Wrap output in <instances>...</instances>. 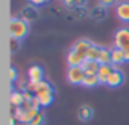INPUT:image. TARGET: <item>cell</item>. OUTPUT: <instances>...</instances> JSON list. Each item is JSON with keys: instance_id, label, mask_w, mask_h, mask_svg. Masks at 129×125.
Returning a JSON list of instances; mask_svg holds the SVG:
<instances>
[{"instance_id": "cell-1", "label": "cell", "mask_w": 129, "mask_h": 125, "mask_svg": "<svg viewBox=\"0 0 129 125\" xmlns=\"http://www.w3.org/2000/svg\"><path fill=\"white\" fill-rule=\"evenodd\" d=\"M91 45H93V42L88 39H78L72 45L70 51L67 53L69 66H81L87 60V54H88V50L91 48Z\"/></svg>"}, {"instance_id": "cell-2", "label": "cell", "mask_w": 129, "mask_h": 125, "mask_svg": "<svg viewBox=\"0 0 129 125\" xmlns=\"http://www.w3.org/2000/svg\"><path fill=\"white\" fill-rule=\"evenodd\" d=\"M114 47L121 50L126 62H129V27H120L114 33Z\"/></svg>"}, {"instance_id": "cell-3", "label": "cell", "mask_w": 129, "mask_h": 125, "mask_svg": "<svg viewBox=\"0 0 129 125\" xmlns=\"http://www.w3.org/2000/svg\"><path fill=\"white\" fill-rule=\"evenodd\" d=\"M9 32H11V38L12 39H18L21 41L23 38L27 36L29 33V23L20 17L17 18H12L11 23H9Z\"/></svg>"}, {"instance_id": "cell-4", "label": "cell", "mask_w": 129, "mask_h": 125, "mask_svg": "<svg viewBox=\"0 0 129 125\" xmlns=\"http://www.w3.org/2000/svg\"><path fill=\"white\" fill-rule=\"evenodd\" d=\"M66 77H67V82L70 84H73V86L81 84L82 86V82L85 78V71L82 66H69Z\"/></svg>"}, {"instance_id": "cell-5", "label": "cell", "mask_w": 129, "mask_h": 125, "mask_svg": "<svg viewBox=\"0 0 129 125\" xmlns=\"http://www.w3.org/2000/svg\"><path fill=\"white\" fill-rule=\"evenodd\" d=\"M44 80V70L40 65H32L27 70V82L30 84H37Z\"/></svg>"}, {"instance_id": "cell-6", "label": "cell", "mask_w": 129, "mask_h": 125, "mask_svg": "<svg viewBox=\"0 0 129 125\" xmlns=\"http://www.w3.org/2000/svg\"><path fill=\"white\" fill-rule=\"evenodd\" d=\"M115 15L121 23H129V2L127 0H120L115 5Z\"/></svg>"}, {"instance_id": "cell-7", "label": "cell", "mask_w": 129, "mask_h": 125, "mask_svg": "<svg viewBox=\"0 0 129 125\" xmlns=\"http://www.w3.org/2000/svg\"><path fill=\"white\" fill-rule=\"evenodd\" d=\"M81 66L84 68L85 76H97V71H99V68H100V64H99L97 60H90V59H87Z\"/></svg>"}, {"instance_id": "cell-8", "label": "cell", "mask_w": 129, "mask_h": 125, "mask_svg": "<svg viewBox=\"0 0 129 125\" xmlns=\"http://www.w3.org/2000/svg\"><path fill=\"white\" fill-rule=\"evenodd\" d=\"M106 9H108V8H105L103 5H97V6H94V8L90 11V17H91L94 21H102V20H105L106 15H108Z\"/></svg>"}, {"instance_id": "cell-9", "label": "cell", "mask_w": 129, "mask_h": 125, "mask_svg": "<svg viewBox=\"0 0 129 125\" xmlns=\"http://www.w3.org/2000/svg\"><path fill=\"white\" fill-rule=\"evenodd\" d=\"M123 80H124V76H123L121 71H112L111 76H109V78L106 80V86H109V88H118L123 83Z\"/></svg>"}, {"instance_id": "cell-10", "label": "cell", "mask_w": 129, "mask_h": 125, "mask_svg": "<svg viewBox=\"0 0 129 125\" xmlns=\"http://www.w3.org/2000/svg\"><path fill=\"white\" fill-rule=\"evenodd\" d=\"M112 65H100L99 71H97V77H99V82L100 84H106V80L109 78L111 72H112Z\"/></svg>"}, {"instance_id": "cell-11", "label": "cell", "mask_w": 129, "mask_h": 125, "mask_svg": "<svg viewBox=\"0 0 129 125\" xmlns=\"http://www.w3.org/2000/svg\"><path fill=\"white\" fill-rule=\"evenodd\" d=\"M123 64H126L123 51L115 48V47H112L111 48V65H123Z\"/></svg>"}, {"instance_id": "cell-12", "label": "cell", "mask_w": 129, "mask_h": 125, "mask_svg": "<svg viewBox=\"0 0 129 125\" xmlns=\"http://www.w3.org/2000/svg\"><path fill=\"white\" fill-rule=\"evenodd\" d=\"M20 18L26 20L27 23H29V21L37 20V18H38V12L35 11V6H34V5H30V6H27V8L21 9V15H20Z\"/></svg>"}, {"instance_id": "cell-13", "label": "cell", "mask_w": 129, "mask_h": 125, "mask_svg": "<svg viewBox=\"0 0 129 125\" xmlns=\"http://www.w3.org/2000/svg\"><path fill=\"white\" fill-rule=\"evenodd\" d=\"M78 118H79V120H82V122L90 120V119L93 118V108H91L90 106H81L79 110H78Z\"/></svg>"}, {"instance_id": "cell-14", "label": "cell", "mask_w": 129, "mask_h": 125, "mask_svg": "<svg viewBox=\"0 0 129 125\" xmlns=\"http://www.w3.org/2000/svg\"><path fill=\"white\" fill-rule=\"evenodd\" d=\"M9 101H11V104H12L14 107H21V106L24 104L23 92H20V90H14V92L11 94V98H9Z\"/></svg>"}, {"instance_id": "cell-15", "label": "cell", "mask_w": 129, "mask_h": 125, "mask_svg": "<svg viewBox=\"0 0 129 125\" xmlns=\"http://www.w3.org/2000/svg\"><path fill=\"white\" fill-rule=\"evenodd\" d=\"M97 62L100 65H111V48L102 47V51H100V56H99Z\"/></svg>"}, {"instance_id": "cell-16", "label": "cell", "mask_w": 129, "mask_h": 125, "mask_svg": "<svg viewBox=\"0 0 129 125\" xmlns=\"http://www.w3.org/2000/svg\"><path fill=\"white\" fill-rule=\"evenodd\" d=\"M41 104V107H49L53 100H55V94H40V95H35Z\"/></svg>"}, {"instance_id": "cell-17", "label": "cell", "mask_w": 129, "mask_h": 125, "mask_svg": "<svg viewBox=\"0 0 129 125\" xmlns=\"http://www.w3.org/2000/svg\"><path fill=\"white\" fill-rule=\"evenodd\" d=\"M100 51H102V47L93 44L91 48L88 50V54H87V59L90 60H99V56H100Z\"/></svg>"}, {"instance_id": "cell-18", "label": "cell", "mask_w": 129, "mask_h": 125, "mask_svg": "<svg viewBox=\"0 0 129 125\" xmlns=\"http://www.w3.org/2000/svg\"><path fill=\"white\" fill-rule=\"evenodd\" d=\"M97 84H100L97 76H85V78H84V82H82V86H84V88H94V86H97Z\"/></svg>"}, {"instance_id": "cell-19", "label": "cell", "mask_w": 129, "mask_h": 125, "mask_svg": "<svg viewBox=\"0 0 129 125\" xmlns=\"http://www.w3.org/2000/svg\"><path fill=\"white\" fill-rule=\"evenodd\" d=\"M44 119H46L44 113H43V112H38V114L29 122V125H43V124H44Z\"/></svg>"}, {"instance_id": "cell-20", "label": "cell", "mask_w": 129, "mask_h": 125, "mask_svg": "<svg viewBox=\"0 0 129 125\" xmlns=\"http://www.w3.org/2000/svg\"><path fill=\"white\" fill-rule=\"evenodd\" d=\"M73 9L78 11V12H75V17H76V18H84V17L90 15V12H88L85 8H73Z\"/></svg>"}, {"instance_id": "cell-21", "label": "cell", "mask_w": 129, "mask_h": 125, "mask_svg": "<svg viewBox=\"0 0 129 125\" xmlns=\"http://www.w3.org/2000/svg\"><path fill=\"white\" fill-rule=\"evenodd\" d=\"M9 80H11V82H14V83L18 80V72H17V70H15V68H12V66L9 68Z\"/></svg>"}, {"instance_id": "cell-22", "label": "cell", "mask_w": 129, "mask_h": 125, "mask_svg": "<svg viewBox=\"0 0 129 125\" xmlns=\"http://www.w3.org/2000/svg\"><path fill=\"white\" fill-rule=\"evenodd\" d=\"M118 3V0H100V5H103L105 8H109V6H115Z\"/></svg>"}, {"instance_id": "cell-23", "label": "cell", "mask_w": 129, "mask_h": 125, "mask_svg": "<svg viewBox=\"0 0 129 125\" xmlns=\"http://www.w3.org/2000/svg\"><path fill=\"white\" fill-rule=\"evenodd\" d=\"M18 47H20V41H18V39H12V38H11V51H12V53H15V51L18 50Z\"/></svg>"}, {"instance_id": "cell-24", "label": "cell", "mask_w": 129, "mask_h": 125, "mask_svg": "<svg viewBox=\"0 0 129 125\" xmlns=\"http://www.w3.org/2000/svg\"><path fill=\"white\" fill-rule=\"evenodd\" d=\"M29 2H30V5H34V6H43V5L49 3V0H29Z\"/></svg>"}, {"instance_id": "cell-25", "label": "cell", "mask_w": 129, "mask_h": 125, "mask_svg": "<svg viewBox=\"0 0 129 125\" xmlns=\"http://www.w3.org/2000/svg\"><path fill=\"white\" fill-rule=\"evenodd\" d=\"M88 0H75V8H85Z\"/></svg>"}, {"instance_id": "cell-26", "label": "cell", "mask_w": 129, "mask_h": 125, "mask_svg": "<svg viewBox=\"0 0 129 125\" xmlns=\"http://www.w3.org/2000/svg\"><path fill=\"white\" fill-rule=\"evenodd\" d=\"M64 6H67L69 9H73L75 8V0H61Z\"/></svg>"}, {"instance_id": "cell-27", "label": "cell", "mask_w": 129, "mask_h": 125, "mask_svg": "<svg viewBox=\"0 0 129 125\" xmlns=\"http://www.w3.org/2000/svg\"><path fill=\"white\" fill-rule=\"evenodd\" d=\"M112 70L114 71H121V65H112Z\"/></svg>"}, {"instance_id": "cell-28", "label": "cell", "mask_w": 129, "mask_h": 125, "mask_svg": "<svg viewBox=\"0 0 129 125\" xmlns=\"http://www.w3.org/2000/svg\"><path fill=\"white\" fill-rule=\"evenodd\" d=\"M15 125H29V124H27V122H20V120H18Z\"/></svg>"}]
</instances>
